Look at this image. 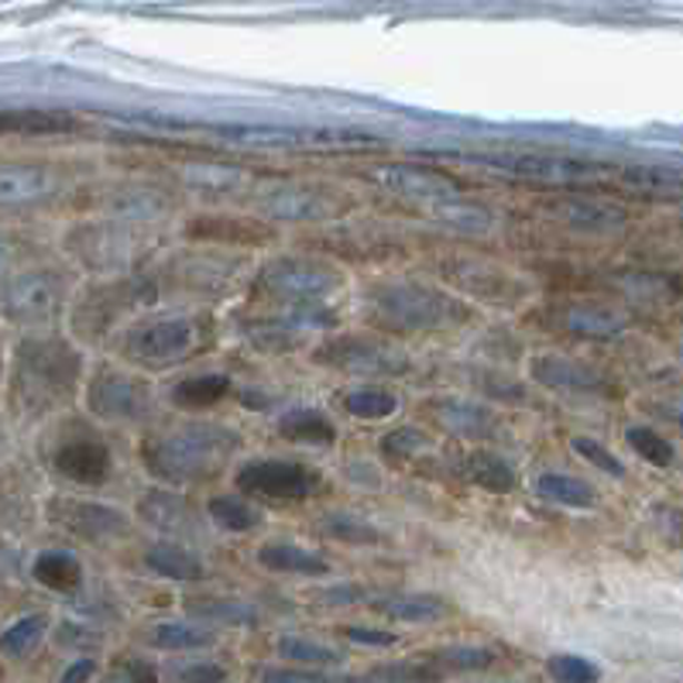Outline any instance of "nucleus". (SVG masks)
Listing matches in <instances>:
<instances>
[{"mask_svg":"<svg viewBox=\"0 0 683 683\" xmlns=\"http://www.w3.org/2000/svg\"><path fill=\"white\" fill-rule=\"evenodd\" d=\"M237 447L240 436L220 423H186L169 433L148 436L141 444V464L158 481L192 485V481L220 474Z\"/></svg>","mask_w":683,"mask_h":683,"instance_id":"nucleus-1","label":"nucleus"},{"mask_svg":"<svg viewBox=\"0 0 683 683\" xmlns=\"http://www.w3.org/2000/svg\"><path fill=\"white\" fill-rule=\"evenodd\" d=\"M79 382V354L62 340H28L18 350L14 388L24 409H49L69 398Z\"/></svg>","mask_w":683,"mask_h":683,"instance_id":"nucleus-2","label":"nucleus"},{"mask_svg":"<svg viewBox=\"0 0 683 683\" xmlns=\"http://www.w3.org/2000/svg\"><path fill=\"white\" fill-rule=\"evenodd\" d=\"M375 309L395 327L406 330H439V327H454L464 319V306L447 299L444 293L413 286V283H395L382 286L372 296Z\"/></svg>","mask_w":683,"mask_h":683,"instance_id":"nucleus-3","label":"nucleus"},{"mask_svg":"<svg viewBox=\"0 0 683 683\" xmlns=\"http://www.w3.org/2000/svg\"><path fill=\"white\" fill-rule=\"evenodd\" d=\"M237 488L271 505H293L319 488V471L296 461H255L237 471Z\"/></svg>","mask_w":683,"mask_h":683,"instance_id":"nucleus-4","label":"nucleus"},{"mask_svg":"<svg viewBox=\"0 0 683 683\" xmlns=\"http://www.w3.org/2000/svg\"><path fill=\"white\" fill-rule=\"evenodd\" d=\"M199 340V324L189 316H169V319H151V324H141L128 334L125 340V354L138 365H179L182 357L192 354Z\"/></svg>","mask_w":683,"mask_h":683,"instance_id":"nucleus-5","label":"nucleus"},{"mask_svg":"<svg viewBox=\"0 0 683 683\" xmlns=\"http://www.w3.org/2000/svg\"><path fill=\"white\" fill-rule=\"evenodd\" d=\"M474 162L488 166L495 172H508L518 179H536V182H553V186L587 182V179L601 176V166H594V162H584V158H571V155H546V151L477 155Z\"/></svg>","mask_w":683,"mask_h":683,"instance_id":"nucleus-6","label":"nucleus"},{"mask_svg":"<svg viewBox=\"0 0 683 683\" xmlns=\"http://www.w3.org/2000/svg\"><path fill=\"white\" fill-rule=\"evenodd\" d=\"M265 283L278 296L313 306L340 289V271L334 265L313 261V258H278L268 265Z\"/></svg>","mask_w":683,"mask_h":683,"instance_id":"nucleus-7","label":"nucleus"},{"mask_svg":"<svg viewBox=\"0 0 683 683\" xmlns=\"http://www.w3.org/2000/svg\"><path fill=\"white\" fill-rule=\"evenodd\" d=\"M62 278L52 271H24L4 289V316L21 327H38L62 309Z\"/></svg>","mask_w":683,"mask_h":683,"instance_id":"nucleus-8","label":"nucleus"},{"mask_svg":"<svg viewBox=\"0 0 683 683\" xmlns=\"http://www.w3.org/2000/svg\"><path fill=\"white\" fill-rule=\"evenodd\" d=\"M316 360L350 375H402L409 368L406 354L368 337H334L316 350Z\"/></svg>","mask_w":683,"mask_h":683,"instance_id":"nucleus-9","label":"nucleus"},{"mask_svg":"<svg viewBox=\"0 0 683 683\" xmlns=\"http://www.w3.org/2000/svg\"><path fill=\"white\" fill-rule=\"evenodd\" d=\"M87 402L103 419H145L155 406L151 388L141 378L120 375V372H100L90 382Z\"/></svg>","mask_w":683,"mask_h":683,"instance_id":"nucleus-10","label":"nucleus"},{"mask_svg":"<svg viewBox=\"0 0 683 683\" xmlns=\"http://www.w3.org/2000/svg\"><path fill=\"white\" fill-rule=\"evenodd\" d=\"M334 196L340 192L299 186V182H278L261 189L258 204L271 220H327L340 210Z\"/></svg>","mask_w":683,"mask_h":683,"instance_id":"nucleus-11","label":"nucleus"},{"mask_svg":"<svg viewBox=\"0 0 683 683\" xmlns=\"http://www.w3.org/2000/svg\"><path fill=\"white\" fill-rule=\"evenodd\" d=\"M372 179L402 196V199H419V204H439V199L457 196V182L444 172H433L426 166H378L372 169Z\"/></svg>","mask_w":683,"mask_h":683,"instance_id":"nucleus-12","label":"nucleus"},{"mask_svg":"<svg viewBox=\"0 0 683 683\" xmlns=\"http://www.w3.org/2000/svg\"><path fill=\"white\" fill-rule=\"evenodd\" d=\"M56 471L76 485H103L110 477V451L100 444L97 436H76L59 444L56 457H52Z\"/></svg>","mask_w":683,"mask_h":683,"instance_id":"nucleus-13","label":"nucleus"},{"mask_svg":"<svg viewBox=\"0 0 683 683\" xmlns=\"http://www.w3.org/2000/svg\"><path fill=\"white\" fill-rule=\"evenodd\" d=\"M454 278L471 289L477 299H492V303H502V306H512L526 296V286L518 283L515 275L495 268V265H481V261H461L454 268Z\"/></svg>","mask_w":683,"mask_h":683,"instance_id":"nucleus-14","label":"nucleus"},{"mask_svg":"<svg viewBox=\"0 0 683 683\" xmlns=\"http://www.w3.org/2000/svg\"><path fill=\"white\" fill-rule=\"evenodd\" d=\"M59 189L52 169L42 166H0V207H24L38 204Z\"/></svg>","mask_w":683,"mask_h":683,"instance_id":"nucleus-15","label":"nucleus"},{"mask_svg":"<svg viewBox=\"0 0 683 683\" xmlns=\"http://www.w3.org/2000/svg\"><path fill=\"white\" fill-rule=\"evenodd\" d=\"M62 526L83 540H120L128 533V518L117 508L97 505V502H76L66 505V512L59 515Z\"/></svg>","mask_w":683,"mask_h":683,"instance_id":"nucleus-16","label":"nucleus"},{"mask_svg":"<svg viewBox=\"0 0 683 683\" xmlns=\"http://www.w3.org/2000/svg\"><path fill=\"white\" fill-rule=\"evenodd\" d=\"M138 515L148 522L151 529L169 533V536H196V515L186 505V498L172 492H148L138 505Z\"/></svg>","mask_w":683,"mask_h":683,"instance_id":"nucleus-17","label":"nucleus"},{"mask_svg":"<svg viewBox=\"0 0 683 683\" xmlns=\"http://www.w3.org/2000/svg\"><path fill=\"white\" fill-rule=\"evenodd\" d=\"M553 214L564 220L574 230L584 234H608V230H622L628 214L615 204H605V199H564L556 204Z\"/></svg>","mask_w":683,"mask_h":683,"instance_id":"nucleus-18","label":"nucleus"},{"mask_svg":"<svg viewBox=\"0 0 683 683\" xmlns=\"http://www.w3.org/2000/svg\"><path fill=\"white\" fill-rule=\"evenodd\" d=\"M533 378L546 388H560V392H601L605 382H601L597 372L577 365L571 357H536L533 360Z\"/></svg>","mask_w":683,"mask_h":683,"instance_id":"nucleus-19","label":"nucleus"},{"mask_svg":"<svg viewBox=\"0 0 683 683\" xmlns=\"http://www.w3.org/2000/svg\"><path fill=\"white\" fill-rule=\"evenodd\" d=\"M258 564L271 574H299V577H327L330 567L324 556H316L293 543H268L258 550Z\"/></svg>","mask_w":683,"mask_h":683,"instance_id":"nucleus-20","label":"nucleus"},{"mask_svg":"<svg viewBox=\"0 0 683 683\" xmlns=\"http://www.w3.org/2000/svg\"><path fill=\"white\" fill-rule=\"evenodd\" d=\"M564 324L577 337L608 340V337H618L625 330V316L608 309V306H597V303H577L564 313Z\"/></svg>","mask_w":683,"mask_h":683,"instance_id":"nucleus-21","label":"nucleus"},{"mask_svg":"<svg viewBox=\"0 0 683 683\" xmlns=\"http://www.w3.org/2000/svg\"><path fill=\"white\" fill-rule=\"evenodd\" d=\"M433 220L439 227H447V230H457V234H488L495 227V214L488 207H481V204H471V199H439V204H433Z\"/></svg>","mask_w":683,"mask_h":683,"instance_id":"nucleus-22","label":"nucleus"},{"mask_svg":"<svg viewBox=\"0 0 683 683\" xmlns=\"http://www.w3.org/2000/svg\"><path fill=\"white\" fill-rule=\"evenodd\" d=\"M439 419H444L447 429H454L457 436L464 439H485L495 433V416L477 406V402H467V398H444L436 406Z\"/></svg>","mask_w":683,"mask_h":683,"instance_id":"nucleus-23","label":"nucleus"},{"mask_svg":"<svg viewBox=\"0 0 683 683\" xmlns=\"http://www.w3.org/2000/svg\"><path fill=\"white\" fill-rule=\"evenodd\" d=\"M145 564L158 574V577H169V581H179V584H196L204 581V564H199V556H192L186 546H176V543H158L145 553Z\"/></svg>","mask_w":683,"mask_h":683,"instance_id":"nucleus-24","label":"nucleus"},{"mask_svg":"<svg viewBox=\"0 0 683 683\" xmlns=\"http://www.w3.org/2000/svg\"><path fill=\"white\" fill-rule=\"evenodd\" d=\"M278 433L293 439V444H313V447H330L337 439V426L319 409H289L278 419Z\"/></svg>","mask_w":683,"mask_h":683,"instance_id":"nucleus-25","label":"nucleus"},{"mask_svg":"<svg viewBox=\"0 0 683 683\" xmlns=\"http://www.w3.org/2000/svg\"><path fill=\"white\" fill-rule=\"evenodd\" d=\"M31 574L42 587L59 591V594H69L83 584V567H79V560L72 553H62V550H49V553L38 556Z\"/></svg>","mask_w":683,"mask_h":683,"instance_id":"nucleus-26","label":"nucleus"},{"mask_svg":"<svg viewBox=\"0 0 683 683\" xmlns=\"http://www.w3.org/2000/svg\"><path fill=\"white\" fill-rule=\"evenodd\" d=\"M375 612L398 622H436L447 615V605L429 594H388L375 601Z\"/></svg>","mask_w":683,"mask_h":683,"instance_id":"nucleus-27","label":"nucleus"},{"mask_svg":"<svg viewBox=\"0 0 683 683\" xmlns=\"http://www.w3.org/2000/svg\"><path fill=\"white\" fill-rule=\"evenodd\" d=\"M182 182L204 196H230L245 186V172L237 166H217V162H196L182 169Z\"/></svg>","mask_w":683,"mask_h":683,"instance_id":"nucleus-28","label":"nucleus"},{"mask_svg":"<svg viewBox=\"0 0 683 683\" xmlns=\"http://www.w3.org/2000/svg\"><path fill=\"white\" fill-rule=\"evenodd\" d=\"M62 131H72V120L66 113H49V110L0 113V135H62Z\"/></svg>","mask_w":683,"mask_h":683,"instance_id":"nucleus-29","label":"nucleus"},{"mask_svg":"<svg viewBox=\"0 0 683 683\" xmlns=\"http://www.w3.org/2000/svg\"><path fill=\"white\" fill-rule=\"evenodd\" d=\"M210 518H214V526H220L224 533H251L261 526V512L245 502V498H237V495H217L210 498L207 505Z\"/></svg>","mask_w":683,"mask_h":683,"instance_id":"nucleus-30","label":"nucleus"},{"mask_svg":"<svg viewBox=\"0 0 683 683\" xmlns=\"http://www.w3.org/2000/svg\"><path fill=\"white\" fill-rule=\"evenodd\" d=\"M467 477L477 488H485L492 495H508L515 488V471L488 451H474L467 457Z\"/></svg>","mask_w":683,"mask_h":683,"instance_id":"nucleus-31","label":"nucleus"},{"mask_svg":"<svg viewBox=\"0 0 683 683\" xmlns=\"http://www.w3.org/2000/svg\"><path fill=\"white\" fill-rule=\"evenodd\" d=\"M230 392V378L227 375H199V378H186L172 388L176 406L182 409H210Z\"/></svg>","mask_w":683,"mask_h":683,"instance_id":"nucleus-32","label":"nucleus"},{"mask_svg":"<svg viewBox=\"0 0 683 683\" xmlns=\"http://www.w3.org/2000/svg\"><path fill=\"white\" fill-rule=\"evenodd\" d=\"M536 492H540V498H546L553 505H564V508H591L594 505L591 485H584L581 477H571V474H543L536 481Z\"/></svg>","mask_w":683,"mask_h":683,"instance_id":"nucleus-33","label":"nucleus"},{"mask_svg":"<svg viewBox=\"0 0 683 683\" xmlns=\"http://www.w3.org/2000/svg\"><path fill=\"white\" fill-rule=\"evenodd\" d=\"M625 186L650 192V196H676L683 192V169H666V166H632L622 172Z\"/></svg>","mask_w":683,"mask_h":683,"instance_id":"nucleus-34","label":"nucleus"},{"mask_svg":"<svg viewBox=\"0 0 683 683\" xmlns=\"http://www.w3.org/2000/svg\"><path fill=\"white\" fill-rule=\"evenodd\" d=\"M217 135L240 148H296L303 145V131L289 128H217Z\"/></svg>","mask_w":683,"mask_h":683,"instance_id":"nucleus-35","label":"nucleus"},{"mask_svg":"<svg viewBox=\"0 0 683 683\" xmlns=\"http://www.w3.org/2000/svg\"><path fill=\"white\" fill-rule=\"evenodd\" d=\"M151 642L158 650H207L214 646V632L186 622H162L151 628Z\"/></svg>","mask_w":683,"mask_h":683,"instance_id":"nucleus-36","label":"nucleus"},{"mask_svg":"<svg viewBox=\"0 0 683 683\" xmlns=\"http://www.w3.org/2000/svg\"><path fill=\"white\" fill-rule=\"evenodd\" d=\"M42 639H46V618L28 615V618L14 622L4 635H0V653L11 656V660H21V656L34 653Z\"/></svg>","mask_w":683,"mask_h":683,"instance_id":"nucleus-37","label":"nucleus"},{"mask_svg":"<svg viewBox=\"0 0 683 683\" xmlns=\"http://www.w3.org/2000/svg\"><path fill=\"white\" fill-rule=\"evenodd\" d=\"M76 237L83 240V245L76 248V255L90 261V265H113L120 258V240H117V230L113 227H93V230H76Z\"/></svg>","mask_w":683,"mask_h":683,"instance_id":"nucleus-38","label":"nucleus"},{"mask_svg":"<svg viewBox=\"0 0 683 683\" xmlns=\"http://www.w3.org/2000/svg\"><path fill=\"white\" fill-rule=\"evenodd\" d=\"M344 409L354 416V419H385V416H392L395 409H398V402H395V395L392 392H385V388H357V392H350L347 398H344Z\"/></svg>","mask_w":683,"mask_h":683,"instance_id":"nucleus-39","label":"nucleus"},{"mask_svg":"<svg viewBox=\"0 0 683 683\" xmlns=\"http://www.w3.org/2000/svg\"><path fill=\"white\" fill-rule=\"evenodd\" d=\"M189 615L227 622V625H255L258 622V612L251 605H240V601H217V597L189 601Z\"/></svg>","mask_w":683,"mask_h":683,"instance_id":"nucleus-40","label":"nucleus"},{"mask_svg":"<svg viewBox=\"0 0 683 683\" xmlns=\"http://www.w3.org/2000/svg\"><path fill=\"white\" fill-rule=\"evenodd\" d=\"M625 439H628V447H632L642 461H650L653 467H670V464H673V447L666 444V439H663L656 429H650V426H632V429L625 433Z\"/></svg>","mask_w":683,"mask_h":683,"instance_id":"nucleus-41","label":"nucleus"},{"mask_svg":"<svg viewBox=\"0 0 683 683\" xmlns=\"http://www.w3.org/2000/svg\"><path fill=\"white\" fill-rule=\"evenodd\" d=\"M324 529L334 536V540H344V543H365V546H372V543H382V533L372 526V522H365V518H357V515H344V512H334V515H327L324 518Z\"/></svg>","mask_w":683,"mask_h":683,"instance_id":"nucleus-42","label":"nucleus"},{"mask_svg":"<svg viewBox=\"0 0 683 683\" xmlns=\"http://www.w3.org/2000/svg\"><path fill=\"white\" fill-rule=\"evenodd\" d=\"M278 653L293 663H316V666H330V663H340V653L330 650V646H319L313 639H303V635H286L278 639Z\"/></svg>","mask_w":683,"mask_h":683,"instance_id":"nucleus-43","label":"nucleus"},{"mask_svg":"<svg viewBox=\"0 0 683 683\" xmlns=\"http://www.w3.org/2000/svg\"><path fill=\"white\" fill-rule=\"evenodd\" d=\"M546 670L556 683H597L601 680V670L581 656H553Z\"/></svg>","mask_w":683,"mask_h":683,"instance_id":"nucleus-44","label":"nucleus"},{"mask_svg":"<svg viewBox=\"0 0 683 683\" xmlns=\"http://www.w3.org/2000/svg\"><path fill=\"white\" fill-rule=\"evenodd\" d=\"M571 447H574L577 457H584V461L594 464L597 471H605V474H612V477H625V464H622L605 444H597V439H591V436H574Z\"/></svg>","mask_w":683,"mask_h":683,"instance_id":"nucleus-45","label":"nucleus"},{"mask_svg":"<svg viewBox=\"0 0 683 683\" xmlns=\"http://www.w3.org/2000/svg\"><path fill=\"white\" fill-rule=\"evenodd\" d=\"M110 210L120 217H131V220H145V217H155L158 210H162V199H158L155 192H120L117 204H110Z\"/></svg>","mask_w":683,"mask_h":683,"instance_id":"nucleus-46","label":"nucleus"},{"mask_svg":"<svg viewBox=\"0 0 683 683\" xmlns=\"http://www.w3.org/2000/svg\"><path fill=\"white\" fill-rule=\"evenodd\" d=\"M382 447H385V454H392V457H416V454H423V451L429 447V439H426V433H419V429L402 426V429H392V433L382 439Z\"/></svg>","mask_w":683,"mask_h":683,"instance_id":"nucleus-47","label":"nucleus"},{"mask_svg":"<svg viewBox=\"0 0 683 683\" xmlns=\"http://www.w3.org/2000/svg\"><path fill=\"white\" fill-rule=\"evenodd\" d=\"M444 666H454V670H481V666H492L495 663V653L488 650H477V646H451L436 656Z\"/></svg>","mask_w":683,"mask_h":683,"instance_id":"nucleus-48","label":"nucleus"},{"mask_svg":"<svg viewBox=\"0 0 683 683\" xmlns=\"http://www.w3.org/2000/svg\"><path fill=\"white\" fill-rule=\"evenodd\" d=\"M182 683H224V666L217 663H196V666H186L182 673Z\"/></svg>","mask_w":683,"mask_h":683,"instance_id":"nucleus-49","label":"nucleus"},{"mask_svg":"<svg viewBox=\"0 0 683 683\" xmlns=\"http://www.w3.org/2000/svg\"><path fill=\"white\" fill-rule=\"evenodd\" d=\"M344 635H347L350 642H360V646H392V642H395V635H392V632H378V628H357V625L344 628Z\"/></svg>","mask_w":683,"mask_h":683,"instance_id":"nucleus-50","label":"nucleus"},{"mask_svg":"<svg viewBox=\"0 0 683 683\" xmlns=\"http://www.w3.org/2000/svg\"><path fill=\"white\" fill-rule=\"evenodd\" d=\"M261 683H327V680H319L313 673H296V670H268Z\"/></svg>","mask_w":683,"mask_h":683,"instance_id":"nucleus-51","label":"nucleus"},{"mask_svg":"<svg viewBox=\"0 0 683 683\" xmlns=\"http://www.w3.org/2000/svg\"><path fill=\"white\" fill-rule=\"evenodd\" d=\"M93 660H79V663H72L69 670H66V676H62V683H87L90 676H93Z\"/></svg>","mask_w":683,"mask_h":683,"instance_id":"nucleus-52","label":"nucleus"},{"mask_svg":"<svg viewBox=\"0 0 683 683\" xmlns=\"http://www.w3.org/2000/svg\"><path fill=\"white\" fill-rule=\"evenodd\" d=\"M128 683H158L155 670L148 663H131L128 666Z\"/></svg>","mask_w":683,"mask_h":683,"instance_id":"nucleus-53","label":"nucleus"},{"mask_svg":"<svg viewBox=\"0 0 683 683\" xmlns=\"http://www.w3.org/2000/svg\"><path fill=\"white\" fill-rule=\"evenodd\" d=\"M11 255H14V251H11V245H8L4 237H0V275L8 271V265H11Z\"/></svg>","mask_w":683,"mask_h":683,"instance_id":"nucleus-54","label":"nucleus"}]
</instances>
